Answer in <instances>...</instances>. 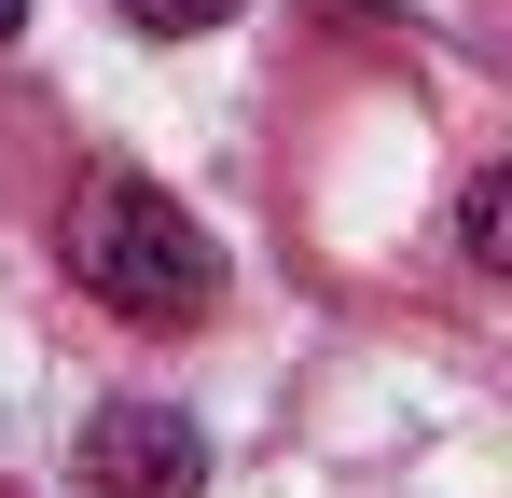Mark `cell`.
<instances>
[{
    "label": "cell",
    "mask_w": 512,
    "mask_h": 498,
    "mask_svg": "<svg viewBox=\"0 0 512 498\" xmlns=\"http://www.w3.org/2000/svg\"><path fill=\"white\" fill-rule=\"evenodd\" d=\"M70 291L111 305V319H139V332H180V319L222 305V249H208V222H194L180 194H153L139 166H97L84 194H70Z\"/></svg>",
    "instance_id": "cell-1"
},
{
    "label": "cell",
    "mask_w": 512,
    "mask_h": 498,
    "mask_svg": "<svg viewBox=\"0 0 512 498\" xmlns=\"http://www.w3.org/2000/svg\"><path fill=\"white\" fill-rule=\"evenodd\" d=\"M84 485L97 498H208V443H194V415H167V402H97Z\"/></svg>",
    "instance_id": "cell-2"
},
{
    "label": "cell",
    "mask_w": 512,
    "mask_h": 498,
    "mask_svg": "<svg viewBox=\"0 0 512 498\" xmlns=\"http://www.w3.org/2000/svg\"><path fill=\"white\" fill-rule=\"evenodd\" d=\"M512 166H471V194H457V249H471V263H512Z\"/></svg>",
    "instance_id": "cell-3"
},
{
    "label": "cell",
    "mask_w": 512,
    "mask_h": 498,
    "mask_svg": "<svg viewBox=\"0 0 512 498\" xmlns=\"http://www.w3.org/2000/svg\"><path fill=\"white\" fill-rule=\"evenodd\" d=\"M236 0H125V28H153V42H194V28H222Z\"/></svg>",
    "instance_id": "cell-4"
},
{
    "label": "cell",
    "mask_w": 512,
    "mask_h": 498,
    "mask_svg": "<svg viewBox=\"0 0 512 498\" xmlns=\"http://www.w3.org/2000/svg\"><path fill=\"white\" fill-rule=\"evenodd\" d=\"M14 28H28V0H0V42H14Z\"/></svg>",
    "instance_id": "cell-5"
}]
</instances>
